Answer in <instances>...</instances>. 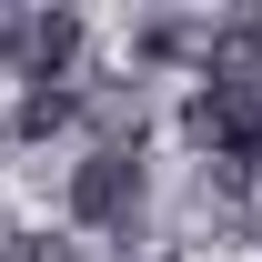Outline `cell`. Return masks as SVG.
<instances>
[{
  "label": "cell",
  "mask_w": 262,
  "mask_h": 262,
  "mask_svg": "<svg viewBox=\"0 0 262 262\" xmlns=\"http://www.w3.org/2000/svg\"><path fill=\"white\" fill-rule=\"evenodd\" d=\"M252 162H262V121H252V151H242V171H252Z\"/></svg>",
  "instance_id": "7"
},
{
  "label": "cell",
  "mask_w": 262,
  "mask_h": 262,
  "mask_svg": "<svg viewBox=\"0 0 262 262\" xmlns=\"http://www.w3.org/2000/svg\"><path fill=\"white\" fill-rule=\"evenodd\" d=\"M10 61L31 71V81H71V61H81V10H40V20H20V51Z\"/></svg>",
  "instance_id": "3"
},
{
  "label": "cell",
  "mask_w": 262,
  "mask_h": 262,
  "mask_svg": "<svg viewBox=\"0 0 262 262\" xmlns=\"http://www.w3.org/2000/svg\"><path fill=\"white\" fill-rule=\"evenodd\" d=\"M252 121H262V81H202L192 111H182V131H192L212 162L242 171V151H252Z\"/></svg>",
  "instance_id": "2"
},
{
  "label": "cell",
  "mask_w": 262,
  "mask_h": 262,
  "mask_svg": "<svg viewBox=\"0 0 262 262\" xmlns=\"http://www.w3.org/2000/svg\"><path fill=\"white\" fill-rule=\"evenodd\" d=\"M0 262H71V242H40V232H20V242H10Z\"/></svg>",
  "instance_id": "6"
},
{
  "label": "cell",
  "mask_w": 262,
  "mask_h": 262,
  "mask_svg": "<svg viewBox=\"0 0 262 262\" xmlns=\"http://www.w3.org/2000/svg\"><path fill=\"white\" fill-rule=\"evenodd\" d=\"M71 111H81V91H71V81H31V91H20V111H10V131H20V141H51Z\"/></svg>",
  "instance_id": "4"
},
{
  "label": "cell",
  "mask_w": 262,
  "mask_h": 262,
  "mask_svg": "<svg viewBox=\"0 0 262 262\" xmlns=\"http://www.w3.org/2000/svg\"><path fill=\"white\" fill-rule=\"evenodd\" d=\"M182 51H202L192 20H151V31H141V61H182Z\"/></svg>",
  "instance_id": "5"
},
{
  "label": "cell",
  "mask_w": 262,
  "mask_h": 262,
  "mask_svg": "<svg viewBox=\"0 0 262 262\" xmlns=\"http://www.w3.org/2000/svg\"><path fill=\"white\" fill-rule=\"evenodd\" d=\"M71 222H91V232H131L141 222V151L101 141L91 162H71Z\"/></svg>",
  "instance_id": "1"
}]
</instances>
